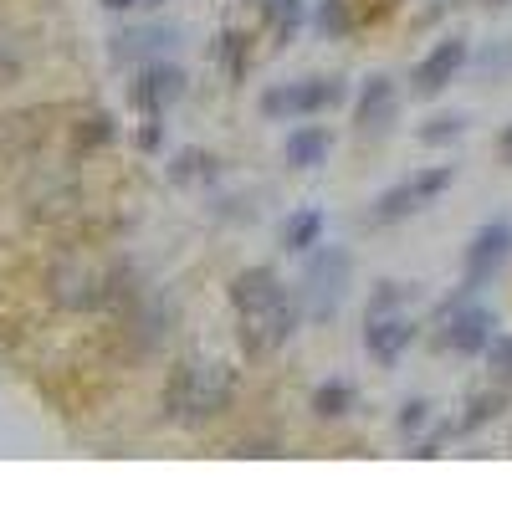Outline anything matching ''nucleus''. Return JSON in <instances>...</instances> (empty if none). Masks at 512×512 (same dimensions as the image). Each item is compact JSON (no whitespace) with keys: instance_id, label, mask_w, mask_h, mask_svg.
<instances>
[{"instance_id":"1","label":"nucleus","mask_w":512,"mask_h":512,"mask_svg":"<svg viewBox=\"0 0 512 512\" xmlns=\"http://www.w3.org/2000/svg\"><path fill=\"white\" fill-rule=\"evenodd\" d=\"M231 308H236V323H241V344L256 359L287 349L297 323H303L297 297L277 277V267H246V272H236L231 277Z\"/></svg>"},{"instance_id":"2","label":"nucleus","mask_w":512,"mask_h":512,"mask_svg":"<svg viewBox=\"0 0 512 512\" xmlns=\"http://www.w3.org/2000/svg\"><path fill=\"white\" fill-rule=\"evenodd\" d=\"M236 400V369L231 364H180L164 384V415L180 425H210Z\"/></svg>"},{"instance_id":"3","label":"nucleus","mask_w":512,"mask_h":512,"mask_svg":"<svg viewBox=\"0 0 512 512\" xmlns=\"http://www.w3.org/2000/svg\"><path fill=\"white\" fill-rule=\"evenodd\" d=\"M349 282H354V251L349 246H313L303 277H297L292 297H297V313L303 323H333L338 308L349 303Z\"/></svg>"},{"instance_id":"4","label":"nucleus","mask_w":512,"mask_h":512,"mask_svg":"<svg viewBox=\"0 0 512 512\" xmlns=\"http://www.w3.org/2000/svg\"><path fill=\"white\" fill-rule=\"evenodd\" d=\"M492 338H497V313L487 303H477V292L461 287L456 297L441 303V313H436V344L441 349H451L461 359H477V354H487Z\"/></svg>"},{"instance_id":"5","label":"nucleus","mask_w":512,"mask_h":512,"mask_svg":"<svg viewBox=\"0 0 512 512\" xmlns=\"http://www.w3.org/2000/svg\"><path fill=\"white\" fill-rule=\"evenodd\" d=\"M349 103V82L344 77H303V82H272L262 93V118L272 123H303L318 113H333Z\"/></svg>"},{"instance_id":"6","label":"nucleus","mask_w":512,"mask_h":512,"mask_svg":"<svg viewBox=\"0 0 512 512\" xmlns=\"http://www.w3.org/2000/svg\"><path fill=\"white\" fill-rule=\"evenodd\" d=\"M451 169L446 164H425V169H415V175H405V180H395L390 190H379L374 195V205H369V226H405L410 216H420L425 205H436L446 190H451Z\"/></svg>"},{"instance_id":"7","label":"nucleus","mask_w":512,"mask_h":512,"mask_svg":"<svg viewBox=\"0 0 512 512\" xmlns=\"http://www.w3.org/2000/svg\"><path fill=\"white\" fill-rule=\"evenodd\" d=\"M507 262H512V221L477 226V236L466 241V251H461V287L466 292H482L487 282L502 277Z\"/></svg>"},{"instance_id":"8","label":"nucleus","mask_w":512,"mask_h":512,"mask_svg":"<svg viewBox=\"0 0 512 512\" xmlns=\"http://www.w3.org/2000/svg\"><path fill=\"white\" fill-rule=\"evenodd\" d=\"M466 57H472V47H466L461 36H441L431 52H425L420 62H415V72H410V93L420 98V103H431V98H441L451 82L461 77V67H466Z\"/></svg>"},{"instance_id":"9","label":"nucleus","mask_w":512,"mask_h":512,"mask_svg":"<svg viewBox=\"0 0 512 512\" xmlns=\"http://www.w3.org/2000/svg\"><path fill=\"white\" fill-rule=\"evenodd\" d=\"M400 88H395V77H384V72H374V77H364L359 82V98H354V128H359V139H384L395 128V118H400Z\"/></svg>"},{"instance_id":"10","label":"nucleus","mask_w":512,"mask_h":512,"mask_svg":"<svg viewBox=\"0 0 512 512\" xmlns=\"http://www.w3.org/2000/svg\"><path fill=\"white\" fill-rule=\"evenodd\" d=\"M128 98H134V108H139L144 118H159L164 108H175V103L185 98V72H180L175 62L154 57V62L139 67V77H134V88H128Z\"/></svg>"},{"instance_id":"11","label":"nucleus","mask_w":512,"mask_h":512,"mask_svg":"<svg viewBox=\"0 0 512 512\" xmlns=\"http://www.w3.org/2000/svg\"><path fill=\"white\" fill-rule=\"evenodd\" d=\"M410 344H415V318H410L405 308L364 318V354H369L374 364H384V369L400 364Z\"/></svg>"},{"instance_id":"12","label":"nucleus","mask_w":512,"mask_h":512,"mask_svg":"<svg viewBox=\"0 0 512 512\" xmlns=\"http://www.w3.org/2000/svg\"><path fill=\"white\" fill-rule=\"evenodd\" d=\"M328 154H333V134H328V128H318V123H308V118L292 123V134L282 139V159L292 169H323Z\"/></svg>"},{"instance_id":"13","label":"nucleus","mask_w":512,"mask_h":512,"mask_svg":"<svg viewBox=\"0 0 512 512\" xmlns=\"http://www.w3.org/2000/svg\"><path fill=\"white\" fill-rule=\"evenodd\" d=\"M323 210H313V205H297L292 216L282 221V231H277V246L287 251V256H308L313 246H323Z\"/></svg>"},{"instance_id":"14","label":"nucleus","mask_w":512,"mask_h":512,"mask_svg":"<svg viewBox=\"0 0 512 512\" xmlns=\"http://www.w3.org/2000/svg\"><path fill=\"white\" fill-rule=\"evenodd\" d=\"M169 41H180L175 26H139V31L113 36V57L118 62H154V57H164Z\"/></svg>"},{"instance_id":"15","label":"nucleus","mask_w":512,"mask_h":512,"mask_svg":"<svg viewBox=\"0 0 512 512\" xmlns=\"http://www.w3.org/2000/svg\"><path fill=\"white\" fill-rule=\"evenodd\" d=\"M256 16H262L267 36H272V47H287V41L303 31L308 11H303V0H256Z\"/></svg>"},{"instance_id":"16","label":"nucleus","mask_w":512,"mask_h":512,"mask_svg":"<svg viewBox=\"0 0 512 512\" xmlns=\"http://www.w3.org/2000/svg\"><path fill=\"white\" fill-rule=\"evenodd\" d=\"M354 405H359V390H354V379H344V374L323 379L318 390L308 395V410L318 420H344V415H354Z\"/></svg>"},{"instance_id":"17","label":"nucleus","mask_w":512,"mask_h":512,"mask_svg":"<svg viewBox=\"0 0 512 512\" xmlns=\"http://www.w3.org/2000/svg\"><path fill=\"white\" fill-rule=\"evenodd\" d=\"M502 410H507V390H502V384H492V390H477L472 405L461 410V420L451 425V431H456V436H472V431H482V425H492Z\"/></svg>"},{"instance_id":"18","label":"nucleus","mask_w":512,"mask_h":512,"mask_svg":"<svg viewBox=\"0 0 512 512\" xmlns=\"http://www.w3.org/2000/svg\"><path fill=\"white\" fill-rule=\"evenodd\" d=\"M216 175H221V159L205 149H180L175 164H169V180L175 185H216Z\"/></svg>"},{"instance_id":"19","label":"nucleus","mask_w":512,"mask_h":512,"mask_svg":"<svg viewBox=\"0 0 512 512\" xmlns=\"http://www.w3.org/2000/svg\"><path fill=\"white\" fill-rule=\"evenodd\" d=\"M318 36L323 41H344L359 31V16H354V0H318V16H313Z\"/></svg>"},{"instance_id":"20","label":"nucleus","mask_w":512,"mask_h":512,"mask_svg":"<svg viewBox=\"0 0 512 512\" xmlns=\"http://www.w3.org/2000/svg\"><path fill=\"white\" fill-rule=\"evenodd\" d=\"M466 139V118L461 113H436L420 123V144L425 149H446V144H461Z\"/></svg>"},{"instance_id":"21","label":"nucleus","mask_w":512,"mask_h":512,"mask_svg":"<svg viewBox=\"0 0 512 512\" xmlns=\"http://www.w3.org/2000/svg\"><path fill=\"white\" fill-rule=\"evenodd\" d=\"M210 57H216L221 67H226V77H246V57H251V41L241 36V31H221V41L210 47Z\"/></svg>"},{"instance_id":"22","label":"nucleus","mask_w":512,"mask_h":512,"mask_svg":"<svg viewBox=\"0 0 512 512\" xmlns=\"http://www.w3.org/2000/svg\"><path fill=\"white\" fill-rule=\"evenodd\" d=\"M431 420H436L431 400H405V405H400V415H395V431H400L405 441H420L425 431H431Z\"/></svg>"},{"instance_id":"23","label":"nucleus","mask_w":512,"mask_h":512,"mask_svg":"<svg viewBox=\"0 0 512 512\" xmlns=\"http://www.w3.org/2000/svg\"><path fill=\"white\" fill-rule=\"evenodd\" d=\"M415 297V287L410 282H379L374 287V297H369V313L364 318H374V313H395V308H405Z\"/></svg>"},{"instance_id":"24","label":"nucleus","mask_w":512,"mask_h":512,"mask_svg":"<svg viewBox=\"0 0 512 512\" xmlns=\"http://www.w3.org/2000/svg\"><path fill=\"white\" fill-rule=\"evenodd\" d=\"M487 364H492V374L497 379H512V333H497L492 344H487V354H482Z\"/></svg>"},{"instance_id":"25","label":"nucleus","mask_w":512,"mask_h":512,"mask_svg":"<svg viewBox=\"0 0 512 512\" xmlns=\"http://www.w3.org/2000/svg\"><path fill=\"white\" fill-rule=\"evenodd\" d=\"M159 139H164L159 118H144V128H139V149H144V154H154V149H159Z\"/></svg>"},{"instance_id":"26","label":"nucleus","mask_w":512,"mask_h":512,"mask_svg":"<svg viewBox=\"0 0 512 512\" xmlns=\"http://www.w3.org/2000/svg\"><path fill=\"white\" fill-rule=\"evenodd\" d=\"M497 159H502V164L512 169V123H507L502 134H497Z\"/></svg>"},{"instance_id":"27","label":"nucleus","mask_w":512,"mask_h":512,"mask_svg":"<svg viewBox=\"0 0 512 512\" xmlns=\"http://www.w3.org/2000/svg\"><path fill=\"white\" fill-rule=\"evenodd\" d=\"M108 11H128V6H144V0H103Z\"/></svg>"},{"instance_id":"28","label":"nucleus","mask_w":512,"mask_h":512,"mask_svg":"<svg viewBox=\"0 0 512 512\" xmlns=\"http://www.w3.org/2000/svg\"><path fill=\"white\" fill-rule=\"evenodd\" d=\"M482 6H512V0H482Z\"/></svg>"}]
</instances>
